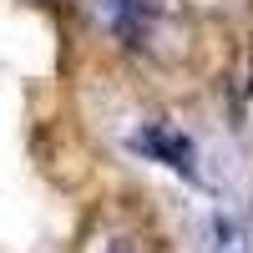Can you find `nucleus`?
<instances>
[{
  "label": "nucleus",
  "mask_w": 253,
  "mask_h": 253,
  "mask_svg": "<svg viewBox=\"0 0 253 253\" xmlns=\"http://www.w3.org/2000/svg\"><path fill=\"white\" fill-rule=\"evenodd\" d=\"M132 147L137 152H147V157H157V162H167V167H177L182 177H198V162H193V142H187L177 126H167V122H152V126H142V132L132 137Z\"/></svg>",
  "instance_id": "1"
},
{
  "label": "nucleus",
  "mask_w": 253,
  "mask_h": 253,
  "mask_svg": "<svg viewBox=\"0 0 253 253\" xmlns=\"http://www.w3.org/2000/svg\"><path fill=\"white\" fill-rule=\"evenodd\" d=\"M96 15H101V26L126 36V41H137L147 31V0H91Z\"/></svg>",
  "instance_id": "2"
}]
</instances>
